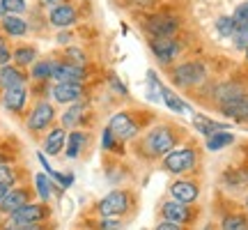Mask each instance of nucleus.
Returning a JSON list of instances; mask_svg holds the SVG:
<instances>
[{"label": "nucleus", "mask_w": 248, "mask_h": 230, "mask_svg": "<svg viewBox=\"0 0 248 230\" xmlns=\"http://www.w3.org/2000/svg\"><path fill=\"white\" fill-rule=\"evenodd\" d=\"M12 62V49H9L7 39L5 37H0V67H5Z\"/></svg>", "instance_id": "f704fd0d"}, {"label": "nucleus", "mask_w": 248, "mask_h": 230, "mask_svg": "<svg viewBox=\"0 0 248 230\" xmlns=\"http://www.w3.org/2000/svg\"><path fill=\"white\" fill-rule=\"evenodd\" d=\"M207 79V69H204L202 62L191 60V62H182L172 69V81L179 88H193V85H200L202 81Z\"/></svg>", "instance_id": "20e7f679"}, {"label": "nucleus", "mask_w": 248, "mask_h": 230, "mask_svg": "<svg viewBox=\"0 0 248 230\" xmlns=\"http://www.w3.org/2000/svg\"><path fill=\"white\" fill-rule=\"evenodd\" d=\"M0 88H2V81H0Z\"/></svg>", "instance_id": "49530a36"}, {"label": "nucleus", "mask_w": 248, "mask_h": 230, "mask_svg": "<svg viewBox=\"0 0 248 230\" xmlns=\"http://www.w3.org/2000/svg\"><path fill=\"white\" fill-rule=\"evenodd\" d=\"M53 62L55 60H37L32 65V71H30V79L35 81H46L53 76Z\"/></svg>", "instance_id": "bb28decb"}, {"label": "nucleus", "mask_w": 248, "mask_h": 230, "mask_svg": "<svg viewBox=\"0 0 248 230\" xmlns=\"http://www.w3.org/2000/svg\"><path fill=\"white\" fill-rule=\"evenodd\" d=\"M177 18L168 16V14H156V16H150L147 23H145V30L150 33L152 37H172L177 33Z\"/></svg>", "instance_id": "ddd939ff"}, {"label": "nucleus", "mask_w": 248, "mask_h": 230, "mask_svg": "<svg viewBox=\"0 0 248 230\" xmlns=\"http://www.w3.org/2000/svg\"><path fill=\"white\" fill-rule=\"evenodd\" d=\"M18 177V168H14L12 164H0V186H16Z\"/></svg>", "instance_id": "c85d7f7f"}, {"label": "nucleus", "mask_w": 248, "mask_h": 230, "mask_svg": "<svg viewBox=\"0 0 248 230\" xmlns=\"http://www.w3.org/2000/svg\"><path fill=\"white\" fill-rule=\"evenodd\" d=\"M51 216V207L46 203H28L26 207H21L18 212L5 219V223L0 226V230H23L32 223H42Z\"/></svg>", "instance_id": "f03ea898"}, {"label": "nucleus", "mask_w": 248, "mask_h": 230, "mask_svg": "<svg viewBox=\"0 0 248 230\" xmlns=\"http://www.w3.org/2000/svg\"><path fill=\"white\" fill-rule=\"evenodd\" d=\"M30 198H32V191L28 189V186H12L7 191V196L0 200V214L2 216H12L14 212H18L21 207H26L30 203Z\"/></svg>", "instance_id": "0eeeda50"}, {"label": "nucleus", "mask_w": 248, "mask_h": 230, "mask_svg": "<svg viewBox=\"0 0 248 230\" xmlns=\"http://www.w3.org/2000/svg\"><path fill=\"white\" fill-rule=\"evenodd\" d=\"M154 230H184V228H182L179 223H175V221H166V219H163V221H161Z\"/></svg>", "instance_id": "4c0bfd02"}, {"label": "nucleus", "mask_w": 248, "mask_h": 230, "mask_svg": "<svg viewBox=\"0 0 248 230\" xmlns=\"http://www.w3.org/2000/svg\"><path fill=\"white\" fill-rule=\"evenodd\" d=\"M67 62H71V65H78V67H85V65H88V58H85V53H83L80 49L69 46V49H67Z\"/></svg>", "instance_id": "473e14b6"}, {"label": "nucleus", "mask_w": 248, "mask_h": 230, "mask_svg": "<svg viewBox=\"0 0 248 230\" xmlns=\"http://www.w3.org/2000/svg\"><path fill=\"white\" fill-rule=\"evenodd\" d=\"M0 81L5 88H23L26 85L28 76L21 71V67H14V65H5L0 67Z\"/></svg>", "instance_id": "a211bd4d"}, {"label": "nucleus", "mask_w": 248, "mask_h": 230, "mask_svg": "<svg viewBox=\"0 0 248 230\" xmlns=\"http://www.w3.org/2000/svg\"><path fill=\"white\" fill-rule=\"evenodd\" d=\"M120 143H122V141H117L110 129H106V131L101 133V145H104V150H106V152H117V150H120ZM117 154H120V152H117Z\"/></svg>", "instance_id": "2f4dec72"}, {"label": "nucleus", "mask_w": 248, "mask_h": 230, "mask_svg": "<svg viewBox=\"0 0 248 230\" xmlns=\"http://www.w3.org/2000/svg\"><path fill=\"white\" fill-rule=\"evenodd\" d=\"M195 166V150L193 148H175L163 157V168L172 175H182Z\"/></svg>", "instance_id": "39448f33"}, {"label": "nucleus", "mask_w": 248, "mask_h": 230, "mask_svg": "<svg viewBox=\"0 0 248 230\" xmlns=\"http://www.w3.org/2000/svg\"><path fill=\"white\" fill-rule=\"evenodd\" d=\"M67 145V133H64V129H51V133L46 136L44 141V152L46 154H51V157H55V154H60L62 148Z\"/></svg>", "instance_id": "aec40b11"}, {"label": "nucleus", "mask_w": 248, "mask_h": 230, "mask_svg": "<svg viewBox=\"0 0 248 230\" xmlns=\"http://www.w3.org/2000/svg\"><path fill=\"white\" fill-rule=\"evenodd\" d=\"M42 2H44V5H60L62 0H42Z\"/></svg>", "instance_id": "79ce46f5"}, {"label": "nucleus", "mask_w": 248, "mask_h": 230, "mask_svg": "<svg viewBox=\"0 0 248 230\" xmlns=\"http://www.w3.org/2000/svg\"><path fill=\"white\" fill-rule=\"evenodd\" d=\"M161 99H163V104H166L170 111H175V113H188V111H191L184 99H179L177 95H175V92H170L166 85H163V90H161Z\"/></svg>", "instance_id": "a878e982"}, {"label": "nucleus", "mask_w": 248, "mask_h": 230, "mask_svg": "<svg viewBox=\"0 0 248 230\" xmlns=\"http://www.w3.org/2000/svg\"><path fill=\"white\" fill-rule=\"evenodd\" d=\"M28 101V90L26 88H5L2 95V106L12 111V113H21Z\"/></svg>", "instance_id": "f3484780"}, {"label": "nucleus", "mask_w": 248, "mask_h": 230, "mask_svg": "<svg viewBox=\"0 0 248 230\" xmlns=\"http://www.w3.org/2000/svg\"><path fill=\"white\" fill-rule=\"evenodd\" d=\"M218 108L225 117H230L234 122H248V95L241 92L237 97H230L225 101H218Z\"/></svg>", "instance_id": "1a4fd4ad"}, {"label": "nucleus", "mask_w": 248, "mask_h": 230, "mask_svg": "<svg viewBox=\"0 0 248 230\" xmlns=\"http://www.w3.org/2000/svg\"><path fill=\"white\" fill-rule=\"evenodd\" d=\"M2 30H5V35L9 37H23L28 33V23L23 18L18 16V14H7V16H2Z\"/></svg>", "instance_id": "412c9836"}, {"label": "nucleus", "mask_w": 248, "mask_h": 230, "mask_svg": "<svg viewBox=\"0 0 248 230\" xmlns=\"http://www.w3.org/2000/svg\"><path fill=\"white\" fill-rule=\"evenodd\" d=\"M234 143V133H230V131H216V133H212L209 138H207V150L209 152H218V150H223V148H228V145H232Z\"/></svg>", "instance_id": "393cba45"}, {"label": "nucleus", "mask_w": 248, "mask_h": 230, "mask_svg": "<svg viewBox=\"0 0 248 230\" xmlns=\"http://www.w3.org/2000/svg\"><path fill=\"white\" fill-rule=\"evenodd\" d=\"M0 16H7V9H5V2L0 0Z\"/></svg>", "instance_id": "a19ab883"}, {"label": "nucleus", "mask_w": 248, "mask_h": 230, "mask_svg": "<svg viewBox=\"0 0 248 230\" xmlns=\"http://www.w3.org/2000/svg\"><path fill=\"white\" fill-rule=\"evenodd\" d=\"M129 207H131V196L126 189H115V191H110L106 194L101 200L97 203V214L99 216H104V219H117V216H124V214L129 212Z\"/></svg>", "instance_id": "7ed1b4c3"}, {"label": "nucleus", "mask_w": 248, "mask_h": 230, "mask_svg": "<svg viewBox=\"0 0 248 230\" xmlns=\"http://www.w3.org/2000/svg\"><path fill=\"white\" fill-rule=\"evenodd\" d=\"M246 207H248V196H246Z\"/></svg>", "instance_id": "a18cd8bd"}, {"label": "nucleus", "mask_w": 248, "mask_h": 230, "mask_svg": "<svg viewBox=\"0 0 248 230\" xmlns=\"http://www.w3.org/2000/svg\"><path fill=\"white\" fill-rule=\"evenodd\" d=\"M97 230H124V223L117 219H99L97 221Z\"/></svg>", "instance_id": "72a5a7b5"}, {"label": "nucleus", "mask_w": 248, "mask_h": 230, "mask_svg": "<svg viewBox=\"0 0 248 230\" xmlns=\"http://www.w3.org/2000/svg\"><path fill=\"white\" fill-rule=\"evenodd\" d=\"M175 143H177V136L170 127H154L140 143V154L150 157V159H159V157H166L168 152L175 150Z\"/></svg>", "instance_id": "f257e3e1"}, {"label": "nucleus", "mask_w": 248, "mask_h": 230, "mask_svg": "<svg viewBox=\"0 0 248 230\" xmlns=\"http://www.w3.org/2000/svg\"><path fill=\"white\" fill-rule=\"evenodd\" d=\"M161 212H163V219L166 221H175L179 226L191 221V207L186 203H179V200H168V203L161 205Z\"/></svg>", "instance_id": "2eb2a0df"}, {"label": "nucleus", "mask_w": 248, "mask_h": 230, "mask_svg": "<svg viewBox=\"0 0 248 230\" xmlns=\"http://www.w3.org/2000/svg\"><path fill=\"white\" fill-rule=\"evenodd\" d=\"M2 2H5L7 14H21V12H26V0H2Z\"/></svg>", "instance_id": "c9c22d12"}, {"label": "nucleus", "mask_w": 248, "mask_h": 230, "mask_svg": "<svg viewBox=\"0 0 248 230\" xmlns=\"http://www.w3.org/2000/svg\"><path fill=\"white\" fill-rule=\"evenodd\" d=\"M53 117H55L53 104L39 101V104L30 111V115H28V129H30V131H44L46 127L53 122Z\"/></svg>", "instance_id": "f8f14e48"}, {"label": "nucleus", "mask_w": 248, "mask_h": 230, "mask_svg": "<svg viewBox=\"0 0 248 230\" xmlns=\"http://www.w3.org/2000/svg\"><path fill=\"white\" fill-rule=\"evenodd\" d=\"M35 186H37V196H39V200H42V203L51 200V191H53V182H51V177L44 175V173L35 175Z\"/></svg>", "instance_id": "cd10ccee"}, {"label": "nucleus", "mask_w": 248, "mask_h": 230, "mask_svg": "<svg viewBox=\"0 0 248 230\" xmlns=\"http://www.w3.org/2000/svg\"><path fill=\"white\" fill-rule=\"evenodd\" d=\"M246 55H248V49H246Z\"/></svg>", "instance_id": "de8ad7c7"}, {"label": "nucleus", "mask_w": 248, "mask_h": 230, "mask_svg": "<svg viewBox=\"0 0 248 230\" xmlns=\"http://www.w3.org/2000/svg\"><path fill=\"white\" fill-rule=\"evenodd\" d=\"M193 124H195V129H198V133H202V136H207V138H209L212 133L223 131V129H225L221 122L209 120V117H204V115H193Z\"/></svg>", "instance_id": "b1692460"}, {"label": "nucleus", "mask_w": 248, "mask_h": 230, "mask_svg": "<svg viewBox=\"0 0 248 230\" xmlns=\"http://www.w3.org/2000/svg\"><path fill=\"white\" fill-rule=\"evenodd\" d=\"M58 83H85L88 79V69L78 67V65H71L67 60H55L53 62V76Z\"/></svg>", "instance_id": "6e6552de"}, {"label": "nucleus", "mask_w": 248, "mask_h": 230, "mask_svg": "<svg viewBox=\"0 0 248 230\" xmlns=\"http://www.w3.org/2000/svg\"><path fill=\"white\" fill-rule=\"evenodd\" d=\"M108 81H110V85H113V88H115L120 95H124V97H126V85H122V83L117 81V76H110Z\"/></svg>", "instance_id": "58836bf2"}, {"label": "nucleus", "mask_w": 248, "mask_h": 230, "mask_svg": "<svg viewBox=\"0 0 248 230\" xmlns=\"http://www.w3.org/2000/svg\"><path fill=\"white\" fill-rule=\"evenodd\" d=\"M200 194V189L195 182H188V180H179V182H172L170 184V196H172V200H179V203H186L191 205L198 198Z\"/></svg>", "instance_id": "dca6fc26"}, {"label": "nucleus", "mask_w": 248, "mask_h": 230, "mask_svg": "<svg viewBox=\"0 0 248 230\" xmlns=\"http://www.w3.org/2000/svg\"><path fill=\"white\" fill-rule=\"evenodd\" d=\"M76 7L69 5V2H60V5H55L51 12H48V21H51V26L55 28H69L76 23Z\"/></svg>", "instance_id": "4468645a"}, {"label": "nucleus", "mask_w": 248, "mask_h": 230, "mask_svg": "<svg viewBox=\"0 0 248 230\" xmlns=\"http://www.w3.org/2000/svg\"><path fill=\"white\" fill-rule=\"evenodd\" d=\"M221 230H248V219L244 214H228L223 216Z\"/></svg>", "instance_id": "c756f323"}, {"label": "nucleus", "mask_w": 248, "mask_h": 230, "mask_svg": "<svg viewBox=\"0 0 248 230\" xmlns=\"http://www.w3.org/2000/svg\"><path fill=\"white\" fill-rule=\"evenodd\" d=\"M204 230H214V226H212V223H207V226H204Z\"/></svg>", "instance_id": "c03bdc74"}, {"label": "nucleus", "mask_w": 248, "mask_h": 230, "mask_svg": "<svg viewBox=\"0 0 248 230\" xmlns=\"http://www.w3.org/2000/svg\"><path fill=\"white\" fill-rule=\"evenodd\" d=\"M88 115V104L85 101H78V104H69V108L62 113V127H76L85 120Z\"/></svg>", "instance_id": "6ab92c4d"}, {"label": "nucleus", "mask_w": 248, "mask_h": 230, "mask_svg": "<svg viewBox=\"0 0 248 230\" xmlns=\"http://www.w3.org/2000/svg\"><path fill=\"white\" fill-rule=\"evenodd\" d=\"M108 129L113 131V136H115L117 141H133L136 136H138V131H140V124L133 120L131 113H126V111H120V113H115L113 117H110V122H108Z\"/></svg>", "instance_id": "423d86ee"}, {"label": "nucleus", "mask_w": 248, "mask_h": 230, "mask_svg": "<svg viewBox=\"0 0 248 230\" xmlns=\"http://www.w3.org/2000/svg\"><path fill=\"white\" fill-rule=\"evenodd\" d=\"M85 143H88V133H85V131H71L69 138H67V145H64L67 157H69V159H76Z\"/></svg>", "instance_id": "4be33fe9"}, {"label": "nucleus", "mask_w": 248, "mask_h": 230, "mask_svg": "<svg viewBox=\"0 0 248 230\" xmlns=\"http://www.w3.org/2000/svg\"><path fill=\"white\" fill-rule=\"evenodd\" d=\"M232 44H234V49H239V51H246L248 49V33H234Z\"/></svg>", "instance_id": "e433bc0d"}, {"label": "nucleus", "mask_w": 248, "mask_h": 230, "mask_svg": "<svg viewBox=\"0 0 248 230\" xmlns=\"http://www.w3.org/2000/svg\"><path fill=\"white\" fill-rule=\"evenodd\" d=\"M51 95L58 104H78L85 99L88 95V90L83 83H58L53 90H51Z\"/></svg>", "instance_id": "9d476101"}, {"label": "nucleus", "mask_w": 248, "mask_h": 230, "mask_svg": "<svg viewBox=\"0 0 248 230\" xmlns=\"http://www.w3.org/2000/svg\"><path fill=\"white\" fill-rule=\"evenodd\" d=\"M223 182L230 186V189H237V186H241L244 182H248V173H241V170H228V173L223 175Z\"/></svg>", "instance_id": "7c9ffc66"}, {"label": "nucleus", "mask_w": 248, "mask_h": 230, "mask_svg": "<svg viewBox=\"0 0 248 230\" xmlns=\"http://www.w3.org/2000/svg\"><path fill=\"white\" fill-rule=\"evenodd\" d=\"M150 49L152 53L156 55V60L163 62V65L172 62L179 55V44L175 37H152Z\"/></svg>", "instance_id": "9b49d317"}, {"label": "nucleus", "mask_w": 248, "mask_h": 230, "mask_svg": "<svg viewBox=\"0 0 248 230\" xmlns=\"http://www.w3.org/2000/svg\"><path fill=\"white\" fill-rule=\"evenodd\" d=\"M12 60L16 67H28V65H35L37 62V51L32 46H16L12 51Z\"/></svg>", "instance_id": "5701e85b"}, {"label": "nucleus", "mask_w": 248, "mask_h": 230, "mask_svg": "<svg viewBox=\"0 0 248 230\" xmlns=\"http://www.w3.org/2000/svg\"><path fill=\"white\" fill-rule=\"evenodd\" d=\"M67 39H69L67 33H60V35H58V42H60V44H67Z\"/></svg>", "instance_id": "ea45409f"}, {"label": "nucleus", "mask_w": 248, "mask_h": 230, "mask_svg": "<svg viewBox=\"0 0 248 230\" xmlns=\"http://www.w3.org/2000/svg\"><path fill=\"white\" fill-rule=\"evenodd\" d=\"M0 164H9V159L5 157V154H0Z\"/></svg>", "instance_id": "37998d69"}]
</instances>
